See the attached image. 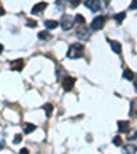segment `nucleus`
I'll use <instances>...</instances> for the list:
<instances>
[{"mask_svg":"<svg viewBox=\"0 0 137 154\" xmlns=\"http://www.w3.org/2000/svg\"><path fill=\"white\" fill-rule=\"evenodd\" d=\"M84 51H85V48H84L82 44H71L67 50V57L71 58V59H76V58H81L84 55Z\"/></svg>","mask_w":137,"mask_h":154,"instance_id":"f257e3e1","label":"nucleus"},{"mask_svg":"<svg viewBox=\"0 0 137 154\" xmlns=\"http://www.w3.org/2000/svg\"><path fill=\"white\" fill-rule=\"evenodd\" d=\"M74 22H76V18H73L71 15H63L62 17V21H61V26L63 30H70L71 28L74 26Z\"/></svg>","mask_w":137,"mask_h":154,"instance_id":"f03ea898","label":"nucleus"},{"mask_svg":"<svg viewBox=\"0 0 137 154\" xmlns=\"http://www.w3.org/2000/svg\"><path fill=\"white\" fill-rule=\"evenodd\" d=\"M106 19H107V18H106V17H103V15L93 18V21L91 22V29H92V30H100V29L104 26Z\"/></svg>","mask_w":137,"mask_h":154,"instance_id":"7ed1b4c3","label":"nucleus"},{"mask_svg":"<svg viewBox=\"0 0 137 154\" xmlns=\"http://www.w3.org/2000/svg\"><path fill=\"white\" fill-rule=\"evenodd\" d=\"M74 84H76V79L71 76H64L63 81H62V87H63L64 91H71Z\"/></svg>","mask_w":137,"mask_h":154,"instance_id":"20e7f679","label":"nucleus"},{"mask_svg":"<svg viewBox=\"0 0 137 154\" xmlns=\"http://www.w3.org/2000/svg\"><path fill=\"white\" fill-rule=\"evenodd\" d=\"M85 6L88 7L91 11L96 13V11H99L100 10L102 4H100V0H85Z\"/></svg>","mask_w":137,"mask_h":154,"instance_id":"39448f33","label":"nucleus"},{"mask_svg":"<svg viewBox=\"0 0 137 154\" xmlns=\"http://www.w3.org/2000/svg\"><path fill=\"white\" fill-rule=\"evenodd\" d=\"M23 59H15V61H11L10 62V69L11 70H16V72H21L23 69Z\"/></svg>","mask_w":137,"mask_h":154,"instance_id":"423d86ee","label":"nucleus"},{"mask_svg":"<svg viewBox=\"0 0 137 154\" xmlns=\"http://www.w3.org/2000/svg\"><path fill=\"white\" fill-rule=\"evenodd\" d=\"M89 36H91L89 29L86 28V26H82V28H80L78 30H77V37L81 38V40H88Z\"/></svg>","mask_w":137,"mask_h":154,"instance_id":"0eeeda50","label":"nucleus"},{"mask_svg":"<svg viewBox=\"0 0 137 154\" xmlns=\"http://www.w3.org/2000/svg\"><path fill=\"white\" fill-rule=\"evenodd\" d=\"M48 4L45 3V2H40V3H37L36 6H33L32 8V14H41L43 11H44L45 8H47Z\"/></svg>","mask_w":137,"mask_h":154,"instance_id":"6e6552de","label":"nucleus"},{"mask_svg":"<svg viewBox=\"0 0 137 154\" xmlns=\"http://www.w3.org/2000/svg\"><path fill=\"white\" fill-rule=\"evenodd\" d=\"M118 128L121 132L124 134H128L129 129H130V122L129 121H118Z\"/></svg>","mask_w":137,"mask_h":154,"instance_id":"1a4fd4ad","label":"nucleus"},{"mask_svg":"<svg viewBox=\"0 0 137 154\" xmlns=\"http://www.w3.org/2000/svg\"><path fill=\"white\" fill-rule=\"evenodd\" d=\"M110 45H111L112 51H114L115 54H119V52H121V50H122V47H121V43L115 42V40H110Z\"/></svg>","mask_w":137,"mask_h":154,"instance_id":"9d476101","label":"nucleus"},{"mask_svg":"<svg viewBox=\"0 0 137 154\" xmlns=\"http://www.w3.org/2000/svg\"><path fill=\"white\" fill-rule=\"evenodd\" d=\"M37 128L34 124H23V132L25 134H30V132H33L34 129Z\"/></svg>","mask_w":137,"mask_h":154,"instance_id":"9b49d317","label":"nucleus"},{"mask_svg":"<svg viewBox=\"0 0 137 154\" xmlns=\"http://www.w3.org/2000/svg\"><path fill=\"white\" fill-rule=\"evenodd\" d=\"M130 116L133 117H137V98L134 100H132V105H130Z\"/></svg>","mask_w":137,"mask_h":154,"instance_id":"f8f14e48","label":"nucleus"},{"mask_svg":"<svg viewBox=\"0 0 137 154\" xmlns=\"http://www.w3.org/2000/svg\"><path fill=\"white\" fill-rule=\"evenodd\" d=\"M134 76H136V74H134L132 70H129V69H125V70H124V77L126 79V80H130L132 81L134 79Z\"/></svg>","mask_w":137,"mask_h":154,"instance_id":"ddd939ff","label":"nucleus"},{"mask_svg":"<svg viewBox=\"0 0 137 154\" xmlns=\"http://www.w3.org/2000/svg\"><path fill=\"white\" fill-rule=\"evenodd\" d=\"M44 23H45V28L47 29H55L58 26V22L56 21H52V19H47Z\"/></svg>","mask_w":137,"mask_h":154,"instance_id":"4468645a","label":"nucleus"},{"mask_svg":"<svg viewBox=\"0 0 137 154\" xmlns=\"http://www.w3.org/2000/svg\"><path fill=\"white\" fill-rule=\"evenodd\" d=\"M52 109H54V106H52L51 103H47V105H44V110H45V114H47V117H51Z\"/></svg>","mask_w":137,"mask_h":154,"instance_id":"2eb2a0df","label":"nucleus"},{"mask_svg":"<svg viewBox=\"0 0 137 154\" xmlns=\"http://www.w3.org/2000/svg\"><path fill=\"white\" fill-rule=\"evenodd\" d=\"M124 149H125L126 153H137V147L134 146V144H126Z\"/></svg>","mask_w":137,"mask_h":154,"instance_id":"dca6fc26","label":"nucleus"},{"mask_svg":"<svg viewBox=\"0 0 137 154\" xmlns=\"http://www.w3.org/2000/svg\"><path fill=\"white\" fill-rule=\"evenodd\" d=\"M125 17H126V14H125V13H119V14H115V15H114V19L117 21V23H121L122 21L125 19Z\"/></svg>","mask_w":137,"mask_h":154,"instance_id":"f3484780","label":"nucleus"},{"mask_svg":"<svg viewBox=\"0 0 137 154\" xmlns=\"http://www.w3.org/2000/svg\"><path fill=\"white\" fill-rule=\"evenodd\" d=\"M51 36H49V33L48 32H40L38 33V38H41V40H47V38H49Z\"/></svg>","mask_w":137,"mask_h":154,"instance_id":"a211bd4d","label":"nucleus"},{"mask_svg":"<svg viewBox=\"0 0 137 154\" xmlns=\"http://www.w3.org/2000/svg\"><path fill=\"white\" fill-rule=\"evenodd\" d=\"M74 18H76V21L78 23H81V25H84V23H85V18H84L82 15H80V14H78V15H76Z\"/></svg>","mask_w":137,"mask_h":154,"instance_id":"6ab92c4d","label":"nucleus"},{"mask_svg":"<svg viewBox=\"0 0 137 154\" xmlns=\"http://www.w3.org/2000/svg\"><path fill=\"white\" fill-rule=\"evenodd\" d=\"M112 142H114L115 146H122V142H124V140H122L119 136H115V138L112 139Z\"/></svg>","mask_w":137,"mask_h":154,"instance_id":"aec40b11","label":"nucleus"},{"mask_svg":"<svg viewBox=\"0 0 137 154\" xmlns=\"http://www.w3.org/2000/svg\"><path fill=\"white\" fill-rule=\"evenodd\" d=\"M28 26L29 28H36V26H37V22L33 21V19H28Z\"/></svg>","mask_w":137,"mask_h":154,"instance_id":"412c9836","label":"nucleus"},{"mask_svg":"<svg viewBox=\"0 0 137 154\" xmlns=\"http://www.w3.org/2000/svg\"><path fill=\"white\" fill-rule=\"evenodd\" d=\"M69 3H70V6L73 7V8H76V7L80 4V0H69Z\"/></svg>","mask_w":137,"mask_h":154,"instance_id":"4be33fe9","label":"nucleus"},{"mask_svg":"<svg viewBox=\"0 0 137 154\" xmlns=\"http://www.w3.org/2000/svg\"><path fill=\"white\" fill-rule=\"evenodd\" d=\"M21 139H22V135H21V134L15 135V138H14V143H15V144H18L19 142H21Z\"/></svg>","mask_w":137,"mask_h":154,"instance_id":"5701e85b","label":"nucleus"},{"mask_svg":"<svg viewBox=\"0 0 137 154\" xmlns=\"http://www.w3.org/2000/svg\"><path fill=\"white\" fill-rule=\"evenodd\" d=\"M130 10H137V0H132V3H130Z\"/></svg>","mask_w":137,"mask_h":154,"instance_id":"b1692460","label":"nucleus"},{"mask_svg":"<svg viewBox=\"0 0 137 154\" xmlns=\"http://www.w3.org/2000/svg\"><path fill=\"white\" fill-rule=\"evenodd\" d=\"M21 153H23V154H28V153H29V150H28V149H21Z\"/></svg>","mask_w":137,"mask_h":154,"instance_id":"393cba45","label":"nucleus"},{"mask_svg":"<svg viewBox=\"0 0 137 154\" xmlns=\"http://www.w3.org/2000/svg\"><path fill=\"white\" fill-rule=\"evenodd\" d=\"M3 147H4V142H3V140H0V150H1Z\"/></svg>","mask_w":137,"mask_h":154,"instance_id":"a878e982","label":"nucleus"},{"mask_svg":"<svg viewBox=\"0 0 137 154\" xmlns=\"http://www.w3.org/2000/svg\"><path fill=\"white\" fill-rule=\"evenodd\" d=\"M133 81H134V85H136V88H137V76H134Z\"/></svg>","mask_w":137,"mask_h":154,"instance_id":"bb28decb","label":"nucleus"},{"mask_svg":"<svg viewBox=\"0 0 137 154\" xmlns=\"http://www.w3.org/2000/svg\"><path fill=\"white\" fill-rule=\"evenodd\" d=\"M4 13H6V11H4V10L0 7V15H4Z\"/></svg>","mask_w":137,"mask_h":154,"instance_id":"cd10ccee","label":"nucleus"},{"mask_svg":"<svg viewBox=\"0 0 137 154\" xmlns=\"http://www.w3.org/2000/svg\"><path fill=\"white\" fill-rule=\"evenodd\" d=\"M3 51V44H0V52Z\"/></svg>","mask_w":137,"mask_h":154,"instance_id":"c85d7f7f","label":"nucleus"},{"mask_svg":"<svg viewBox=\"0 0 137 154\" xmlns=\"http://www.w3.org/2000/svg\"><path fill=\"white\" fill-rule=\"evenodd\" d=\"M104 3H106V6H107V4L110 3V0H104Z\"/></svg>","mask_w":137,"mask_h":154,"instance_id":"c756f323","label":"nucleus"}]
</instances>
